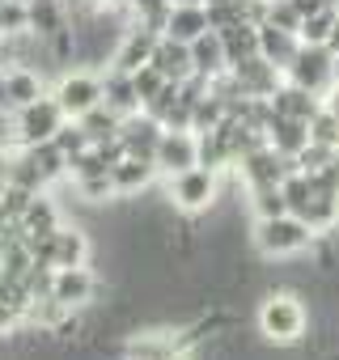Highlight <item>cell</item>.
<instances>
[{"mask_svg": "<svg viewBox=\"0 0 339 360\" xmlns=\"http://www.w3.org/2000/svg\"><path fill=\"white\" fill-rule=\"evenodd\" d=\"M98 292H102V280L89 271V263L85 267H56V276H51V297H60L72 309H89Z\"/></svg>", "mask_w": 339, "mask_h": 360, "instance_id": "30bf717a", "label": "cell"}, {"mask_svg": "<svg viewBox=\"0 0 339 360\" xmlns=\"http://www.w3.org/2000/svg\"><path fill=\"white\" fill-rule=\"evenodd\" d=\"M246 208L255 221H267V217H280V212H293L288 208V195L280 183H267V187H246Z\"/></svg>", "mask_w": 339, "mask_h": 360, "instance_id": "d4e9b609", "label": "cell"}, {"mask_svg": "<svg viewBox=\"0 0 339 360\" xmlns=\"http://www.w3.org/2000/svg\"><path fill=\"white\" fill-rule=\"evenodd\" d=\"M297 51H301V34L280 30V26H271V22H263V26H259V56H263V60H271L280 72H288V64L297 60Z\"/></svg>", "mask_w": 339, "mask_h": 360, "instance_id": "d6986e66", "label": "cell"}, {"mask_svg": "<svg viewBox=\"0 0 339 360\" xmlns=\"http://www.w3.org/2000/svg\"><path fill=\"white\" fill-rule=\"evenodd\" d=\"M102 9H127V0H98Z\"/></svg>", "mask_w": 339, "mask_h": 360, "instance_id": "ee69618b", "label": "cell"}, {"mask_svg": "<svg viewBox=\"0 0 339 360\" xmlns=\"http://www.w3.org/2000/svg\"><path fill=\"white\" fill-rule=\"evenodd\" d=\"M157 161L153 157H136V153H127V157H119L115 165H110V183H115V195L119 200H136L140 191H148L153 183H157Z\"/></svg>", "mask_w": 339, "mask_h": 360, "instance_id": "7c38bea8", "label": "cell"}, {"mask_svg": "<svg viewBox=\"0 0 339 360\" xmlns=\"http://www.w3.org/2000/svg\"><path fill=\"white\" fill-rule=\"evenodd\" d=\"M335 18H339V5L318 9V13H305V22H301V43H326V39H331Z\"/></svg>", "mask_w": 339, "mask_h": 360, "instance_id": "4dcf8cb0", "label": "cell"}, {"mask_svg": "<svg viewBox=\"0 0 339 360\" xmlns=\"http://www.w3.org/2000/svg\"><path fill=\"white\" fill-rule=\"evenodd\" d=\"M191 60H196V77L204 81H217L229 72V51H225V34L221 30H204L196 43H191Z\"/></svg>", "mask_w": 339, "mask_h": 360, "instance_id": "e0dca14e", "label": "cell"}, {"mask_svg": "<svg viewBox=\"0 0 339 360\" xmlns=\"http://www.w3.org/2000/svg\"><path fill=\"white\" fill-rule=\"evenodd\" d=\"M26 326V309H18V305H9V301H0V343H5L9 335H18Z\"/></svg>", "mask_w": 339, "mask_h": 360, "instance_id": "8d00e7d4", "label": "cell"}, {"mask_svg": "<svg viewBox=\"0 0 339 360\" xmlns=\"http://www.w3.org/2000/svg\"><path fill=\"white\" fill-rule=\"evenodd\" d=\"M322 106H326V110H331V115L339 119V85H331V89L322 94Z\"/></svg>", "mask_w": 339, "mask_h": 360, "instance_id": "60d3db41", "label": "cell"}, {"mask_svg": "<svg viewBox=\"0 0 339 360\" xmlns=\"http://www.w3.org/2000/svg\"><path fill=\"white\" fill-rule=\"evenodd\" d=\"M326 47H331V51H339V18H335V26H331V39H326Z\"/></svg>", "mask_w": 339, "mask_h": 360, "instance_id": "7bdbcfd3", "label": "cell"}, {"mask_svg": "<svg viewBox=\"0 0 339 360\" xmlns=\"http://www.w3.org/2000/svg\"><path fill=\"white\" fill-rule=\"evenodd\" d=\"M132 81H136V94H140V106H148V102L165 89V77H161L153 64H144L140 72H132Z\"/></svg>", "mask_w": 339, "mask_h": 360, "instance_id": "d590c367", "label": "cell"}, {"mask_svg": "<svg viewBox=\"0 0 339 360\" xmlns=\"http://www.w3.org/2000/svg\"><path fill=\"white\" fill-rule=\"evenodd\" d=\"M335 0H297V9L301 13H318V9H331Z\"/></svg>", "mask_w": 339, "mask_h": 360, "instance_id": "b9f144b4", "label": "cell"}, {"mask_svg": "<svg viewBox=\"0 0 339 360\" xmlns=\"http://www.w3.org/2000/svg\"><path fill=\"white\" fill-rule=\"evenodd\" d=\"M255 250L263 259H297L305 250L318 246V233L297 217V212H280V217H267V221H255V233H250Z\"/></svg>", "mask_w": 339, "mask_h": 360, "instance_id": "7a4b0ae2", "label": "cell"}, {"mask_svg": "<svg viewBox=\"0 0 339 360\" xmlns=\"http://www.w3.org/2000/svg\"><path fill=\"white\" fill-rule=\"evenodd\" d=\"M9 169H13V148L0 140V183H9Z\"/></svg>", "mask_w": 339, "mask_h": 360, "instance_id": "ab89813d", "label": "cell"}, {"mask_svg": "<svg viewBox=\"0 0 339 360\" xmlns=\"http://www.w3.org/2000/svg\"><path fill=\"white\" fill-rule=\"evenodd\" d=\"M153 68L165 77V81H191L196 77V60H191V43H179V39H170L161 34L157 51H153Z\"/></svg>", "mask_w": 339, "mask_h": 360, "instance_id": "2e32d148", "label": "cell"}, {"mask_svg": "<svg viewBox=\"0 0 339 360\" xmlns=\"http://www.w3.org/2000/svg\"><path fill=\"white\" fill-rule=\"evenodd\" d=\"M267 22H271V26H280V30H293V34H301V22H305V13L297 9V0H267Z\"/></svg>", "mask_w": 339, "mask_h": 360, "instance_id": "d6a6232c", "label": "cell"}, {"mask_svg": "<svg viewBox=\"0 0 339 360\" xmlns=\"http://www.w3.org/2000/svg\"><path fill=\"white\" fill-rule=\"evenodd\" d=\"M335 51L326 47V43H301V51H297V60L288 64V72H284V81H293V85H301V89H309V94H326L331 85H335Z\"/></svg>", "mask_w": 339, "mask_h": 360, "instance_id": "52a82bcc", "label": "cell"}, {"mask_svg": "<svg viewBox=\"0 0 339 360\" xmlns=\"http://www.w3.org/2000/svg\"><path fill=\"white\" fill-rule=\"evenodd\" d=\"M221 34H225L229 68L242 64V60H250V56H259V26H250V22H234V26H225Z\"/></svg>", "mask_w": 339, "mask_h": 360, "instance_id": "4316f807", "label": "cell"}, {"mask_svg": "<svg viewBox=\"0 0 339 360\" xmlns=\"http://www.w3.org/2000/svg\"><path fill=\"white\" fill-rule=\"evenodd\" d=\"M51 94L60 98V106H64L68 119H81L85 110H94L106 98V85H102V72L98 68H68V72L56 77Z\"/></svg>", "mask_w": 339, "mask_h": 360, "instance_id": "5b68a950", "label": "cell"}, {"mask_svg": "<svg viewBox=\"0 0 339 360\" xmlns=\"http://www.w3.org/2000/svg\"><path fill=\"white\" fill-rule=\"evenodd\" d=\"M157 43H161V34H157V30H148V26H127L123 43L115 47L110 68H119V72H140L144 64H153Z\"/></svg>", "mask_w": 339, "mask_h": 360, "instance_id": "4fadbf2b", "label": "cell"}, {"mask_svg": "<svg viewBox=\"0 0 339 360\" xmlns=\"http://www.w3.org/2000/svg\"><path fill=\"white\" fill-rule=\"evenodd\" d=\"M255 326L271 347H301L305 330L314 326V309L301 301L297 288H271L255 309Z\"/></svg>", "mask_w": 339, "mask_h": 360, "instance_id": "6da1fadb", "label": "cell"}, {"mask_svg": "<svg viewBox=\"0 0 339 360\" xmlns=\"http://www.w3.org/2000/svg\"><path fill=\"white\" fill-rule=\"evenodd\" d=\"M30 153V161L39 165V174L47 178V187H56V183H64V178H68V157L51 144V140H43V144H30L26 148Z\"/></svg>", "mask_w": 339, "mask_h": 360, "instance_id": "83f0119b", "label": "cell"}, {"mask_svg": "<svg viewBox=\"0 0 339 360\" xmlns=\"http://www.w3.org/2000/svg\"><path fill=\"white\" fill-rule=\"evenodd\" d=\"M43 94H51V85H47V77H43L39 68H9V98H13V110L39 102Z\"/></svg>", "mask_w": 339, "mask_h": 360, "instance_id": "603a6c76", "label": "cell"}, {"mask_svg": "<svg viewBox=\"0 0 339 360\" xmlns=\"http://www.w3.org/2000/svg\"><path fill=\"white\" fill-rule=\"evenodd\" d=\"M293 169H297V161L280 157L271 144H255V148L238 161L234 174H242V183H246V187H267V183H284Z\"/></svg>", "mask_w": 339, "mask_h": 360, "instance_id": "9c48e42d", "label": "cell"}, {"mask_svg": "<svg viewBox=\"0 0 339 360\" xmlns=\"http://www.w3.org/2000/svg\"><path fill=\"white\" fill-rule=\"evenodd\" d=\"M72 187H77V200H81V204H89V208H102V204L119 200V195H115V183H110V174H94V178H72Z\"/></svg>", "mask_w": 339, "mask_h": 360, "instance_id": "f1b7e54d", "label": "cell"}, {"mask_svg": "<svg viewBox=\"0 0 339 360\" xmlns=\"http://www.w3.org/2000/svg\"><path fill=\"white\" fill-rule=\"evenodd\" d=\"M153 161H157V174H161V178L200 165V136H196L191 127H165L161 140H157Z\"/></svg>", "mask_w": 339, "mask_h": 360, "instance_id": "ba28073f", "label": "cell"}, {"mask_svg": "<svg viewBox=\"0 0 339 360\" xmlns=\"http://www.w3.org/2000/svg\"><path fill=\"white\" fill-rule=\"evenodd\" d=\"M72 18H68V9H64V0H30V30L34 34H43V39H51L56 30H64Z\"/></svg>", "mask_w": 339, "mask_h": 360, "instance_id": "484cf974", "label": "cell"}, {"mask_svg": "<svg viewBox=\"0 0 339 360\" xmlns=\"http://www.w3.org/2000/svg\"><path fill=\"white\" fill-rule=\"evenodd\" d=\"M170 5H204V0H170Z\"/></svg>", "mask_w": 339, "mask_h": 360, "instance_id": "f6af8a7d", "label": "cell"}, {"mask_svg": "<svg viewBox=\"0 0 339 360\" xmlns=\"http://www.w3.org/2000/svg\"><path fill=\"white\" fill-rule=\"evenodd\" d=\"M229 77H234V85L242 89V98H271V94L284 85V72H280L271 60H263V56H250V60L234 64Z\"/></svg>", "mask_w": 339, "mask_h": 360, "instance_id": "8fae6325", "label": "cell"}, {"mask_svg": "<svg viewBox=\"0 0 339 360\" xmlns=\"http://www.w3.org/2000/svg\"><path fill=\"white\" fill-rule=\"evenodd\" d=\"M0 115H13V98H9V72L0 68Z\"/></svg>", "mask_w": 339, "mask_h": 360, "instance_id": "f35d334b", "label": "cell"}, {"mask_svg": "<svg viewBox=\"0 0 339 360\" xmlns=\"http://www.w3.org/2000/svg\"><path fill=\"white\" fill-rule=\"evenodd\" d=\"M81 127H85V136H89V144H106V140H119V127H123V115L119 110H110L106 102H98L94 110H85L81 119H77Z\"/></svg>", "mask_w": 339, "mask_h": 360, "instance_id": "cb8c5ba5", "label": "cell"}, {"mask_svg": "<svg viewBox=\"0 0 339 360\" xmlns=\"http://www.w3.org/2000/svg\"><path fill=\"white\" fill-rule=\"evenodd\" d=\"M309 140H314V144H326V148H335V153H339V119H335L326 106L309 119Z\"/></svg>", "mask_w": 339, "mask_h": 360, "instance_id": "e575fe53", "label": "cell"}, {"mask_svg": "<svg viewBox=\"0 0 339 360\" xmlns=\"http://www.w3.org/2000/svg\"><path fill=\"white\" fill-rule=\"evenodd\" d=\"M102 85H106V106L110 110H119L123 119L127 115H136V110H144L140 106V94H136V81H132V72H119V68H102Z\"/></svg>", "mask_w": 339, "mask_h": 360, "instance_id": "7402d4cb", "label": "cell"}, {"mask_svg": "<svg viewBox=\"0 0 339 360\" xmlns=\"http://www.w3.org/2000/svg\"><path fill=\"white\" fill-rule=\"evenodd\" d=\"M267 144H271L280 157L297 161V157L309 148V123H305V119H288V115H276V110H271V123H267Z\"/></svg>", "mask_w": 339, "mask_h": 360, "instance_id": "9a60e30c", "label": "cell"}, {"mask_svg": "<svg viewBox=\"0 0 339 360\" xmlns=\"http://www.w3.org/2000/svg\"><path fill=\"white\" fill-rule=\"evenodd\" d=\"M51 144H56V148H60V153L72 161L77 153H85V148H89V136H85V127H81L77 119H68V123H64V127L51 136Z\"/></svg>", "mask_w": 339, "mask_h": 360, "instance_id": "836d02e7", "label": "cell"}, {"mask_svg": "<svg viewBox=\"0 0 339 360\" xmlns=\"http://www.w3.org/2000/svg\"><path fill=\"white\" fill-rule=\"evenodd\" d=\"M94 174H110V161H106V153L98 144H89L85 153H77L68 161V178H94Z\"/></svg>", "mask_w": 339, "mask_h": 360, "instance_id": "1f68e13d", "label": "cell"}, {"mask_svg": "<svg viewBox=\"0 0 339 360\" xmlns=\"http://www.w3.org/2000/svg\"><path fill=\"white\" fill-rule=\"evenodd\" d=\"M60 225H64V208H60L47 191H39V195L30 200L26 217H22V233H26L30 242H39V238H51Z\"/></svg>", "mask_w": 339, "mask_h": 360, "instance_id": "ffe728a7", "label": "cell"}, {"mask_svg": "<svg viewBox=\"0 0 339 360\" xmlns=\"http://www.w3.org/2000/svg\"><path fill=\"white\" fill-rule=\"evenodd\" d=\"M271 110L276 115H288V119H314L318 110H322V98L318 94H309V89H301V85H293V81H284L276 94H271Z\"/></svg>", "mask_w": 339, "mask_h": 360, "instance_id": "44dd1931", "label": "cell"}, {"mask_svg": "<svg viewBox=\"0 0 339 360\" xmlns=\"http://www.w3.org/2000/svg\"><path fill=\"white\" fill-rule=\"evenodd\" d=\"M9 183H13V187H26V191H47V178L39 174V165L30 161V153H26V148H18V153H13Z\"/></svg>", "mask_w": 339, "mask_h": 360, "instance_id": "f546056e", "label": "cell"}, {"mask_svg": "<svg viewBox=\"0 0 339 360\" xmlns=\"http://www.w3.org/2000/svg\"><path fill=\"white\" fill-rule=\"evenodd\" d=\"M221 178L225 174L212 169V165H191L183 174H170L165 178V200L187 217H204L221 204Z\"/></svg>", "mask_w": 339, "mask_h": 360, "instance_id": "3957f363", "label": "cell"}, {"mask_svg": "<svg viewBox=\"0 0 339 360\" xmlns=\"http://www.w3.org/2000/svg\"><path fill=\"white\" fill-rule=\"evenodd\" d=\"M30 250H34V259L51 263V267H85L89 255H94V242L81 225H60L51 238L30 242Z\"/></svg>", "mask_w": 339, "mask_h": 360, "instance_id": "8992f818", "label": "cell"}, {"mask_svg": "<svg viewBox=\"0 0 339 360\" xmlns=\"http://www.w3.org/2000/svg\"><path fill=\"white\" fill-rule=\"evenodd\" d=\"M204 30H212V13H208V5H170V18H165V34H170V39L196 43Z\"/></svg>", "mask_w": 339, "mask_h": 360, "instance_id": "ac0fdd59", "label": "cell"}, {"mask_svg": "<svg viewBox=\"0 0 339 360\" xmlns=\"http://www.w3.org/2000/svg\"><path fill=\"white\" fill-rule=\"evenodd\" d=\"M64 123H68V115H64L60 98H56V94H43L39 102L13 110V140H18V148H30V144L51 140Z\"/></svg>", "mask_w": 339, "mask_h": 360, "instance_id": "277c9868", "label": "cell"}, {"mask_svg": "<svg viewBox=\"0 0 339 360\" xmlns=\"http://www.w3.org/2000/svg\"><path fill=\"white\" fill-rule=\"evenodd\" d=\"M64 9H68V18H85V13H94L102 5H98V0H64Z\"/></svg>", "mask_w": 339, "mask_h": 360, "instance_id": "74e56055", "label": "cell"}, {"mask_svg": "<svg viewBox=\"0 0 339 360\" xmlns=\"http://www.w3.org/2000/svg\"><path fill=\"white\" fill-rule=\"evenodd\" d=\"M161 131H165L161 119H153L148 110H136V115L123 119V127H119V144H123L127 153H136V157H153Z\"/></svg>", "mask_w": 339, "mask_h": 360, "instance_id": "5bb4252c", "label": "cell"}, {"mask_svg": "<svg viewBox=\"0 0 339 360\" xmlns=\"http://www.w3.org/2000/svg\"><path fill=\"white\" fill-rule=\"evenodd\" d=\"M331 72H335V85H339V51H335V68Z\"/></svg>", "mask_w": 339, "mask_h": 360, "instance_id": "bcb514c9", "label": "cell"}]
</instances>
